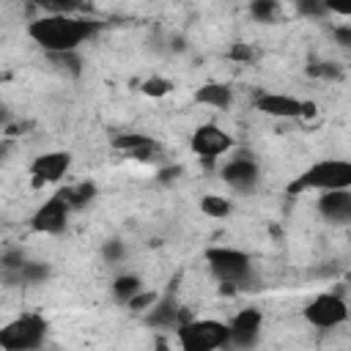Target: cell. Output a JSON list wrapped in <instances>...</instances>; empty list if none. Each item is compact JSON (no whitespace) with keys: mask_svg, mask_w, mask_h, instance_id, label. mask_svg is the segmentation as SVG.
<instances>
[{"mask_svg":"<svg viewBox=\"0 0 351 351\" xmlns=\"http://www.w3.org/2000/svg\"><path fill=\"white\" fill-rule=\"evenodd\" d=\"M96 30H99V22L85 19V16H71L66 11L36 16L27 25V36L47 55H69V52H77L80 44H85L88 38H93Z\"/></svg>","mask_w":351,"mask_h":351,"instance_id":"cell-1","label":"cell"},{"mask_svg":"<svg viewBox=\"0 0 351 351\" xmlns=\"http://www.w3.org/2000/svg\"><path fill=\"white\" fill-rule=\"evenodd\" d=\"M310 189L313 192L351 189V159H318L288 184V195H302Z\"/></svg>","mask_w":351,"mask_h":351,"instance_id":"cell-2","label":"cell"},{"mask_svg":"<svg viewBox=\"0 0 351 351\" xmlns=\"http://www.w3.org/2000/svg\"><path fill=\"white\" fill-rule=\"evenodd\" d=\"M181 351H219L230 343V326L217 318H189L176 329Z\"/></svg>","mask_w":351,"mask_h":351,"instance_id":"cell-3","label":"cell"},{"mask_svg":"<svg viewBox=\"0 0 351 351\" xmlns=\"http://www.w3.org/2000/svg\"><path fill=\"white\" fill-rule=\"evenodd\" d=\"M203 258L214 280H219L222 285H244L252 277V258L244 250L217 244V247H208Z\"/></svg>","mask_w":351,"mask_h":351,"instance_id":"cell-4","label":"cell"},{"mask_svg":"<svg viewBox=\"0 0 351 351\" xmlns=\"http://www.w3.org/2000/svg\"><path fill=\"white\" fill-rule=\"evenodd\" d=\"M47 321L36 313L16 315L0 329V348L3 351H36L44 343Z\"/></svg>","mask_w":351,"mask_h":351,"instance_id":"cell-5","label":"cell"},{"mask_svg":"<svg viewBox=\"0 0 351 351\" xmlns=\"http://www.w3.org/2000/svg\"><path fill=\"white\" fill-rule=\"evenodd\" d=\"M304 321L315 329H335L340 324L348 321V304L340 293H332V291H324V293H315L304 310H302Z\"/></svg>","mask_w":351,"mask_h":351,"instance_id":"cell-6","label":"cell"},{"mask_svg":"<svg viewBox=\"0 0 351 351\" xmlns=\"http://www.w3.org/2000/svg\"><path fill=\"white\" fill-rule=\"evenodd\" d=\"M255 110L269 115V118H313L318 112L315 101H302L296 96H288V93H271V90H258L255 93Z\"/></svg>","mask_w":351,"mask_h":351,"instance_id":"cell-7","label":"cell"},{"mask_svg":"<svg viewBox=\"0 0 351 351\" xmlns=\"http://www.w3.org/2000/svg\"><path fill=\"white\" fill-rule=\"evenodd\" d=\"M189 148L192 154H197V159H203L206 165H214L222 154L233 148V137L217 123H200L189 137Z\"/></svg>","mask_w":351,"mask_h":351,"instance_id":"cell-8","label":"cell"},{"mask_svg":"<svg viewBox=\"0 0 351 351\" xmlns=\"http://www.w3.org/2000/svg\"><path fill=\"white\" fill-rule=\"evenodd\" d=\"M69 214H71V206L66 203V197L60 192H55L52 197H47L30 217V228L36 233H44V236H58L66 230L69 225Z\"/></svg>","mask_w":351,"mask_h":351,"instance_id":"cell-9","label":"cell"},{"mask_svg":"<svg viewBox=\"0 0 351 351\" xmlns=\"http://www.w3.org/2000/svg\"><path fill=\"white\" fill-rule=\"evenodd\" d=\"M228 326H230V343H228V348L247 351V348H252V346L258 343V337H261L263 313H261L258 307H244V310H239V313L228 321Z\"/></svg>","mask_w":351,"mask_h":351,"instance_id":"cell-10","label":"cell"},{"mask_svg":"<svg viewBox=\"0 0 351 351\" xmlns=\"http://www.w3.org/2000/svg\"><path fill=\"white\" fill-rule=\"evenodd\" d=\"M219 178L233 189V192H252L261 181V167L250 156H233L219 167Z\"/></svg>","mask_w":351,"mask_h":351,"instance_id":"cell-11","label":"cell"},{"mask_svg":"<svg viewBox=\"0 0 351 351\" xmlns=\"http://www.w3.org/2000/svg\"><path fill=\"white\" fill-rule=\"evenodd\" d=\"M71 167V154L69 151H47V154H38L33 162H30V176H33V184L41 186V184H58Z\"/></svg>","mask_w":351,"mask_h":351,"instance_id":"cell-12","label":"cell"},{"mask_svg":"<svg viewBox=\"0 0 351 351\" xmlns=\"http://www.w3.org/2000/svg\"><path fill=\"white\" fill-rule=\"evenodd\" d=\"M318 214L326 222L335 225H346L351 222V189H340V192H321L318 197Z\"/></svg>","mask_w":351,"mask_h":351,"instance_id":"cell-13","label":"cell"},{"mask_svg":"<svg viewBox=\"0 0 351 351\" xmlns=\"http://www.w3.org/2000/svg\"><path fill=\"white\" fill-rule=\"evenodd\" d=\"M195 101L211 110H228L233 104V88L225 82H206L195 90Z\"/></svg>","mask_w":351,"mask_h":351,"instance_id":"cell-14","label":"cell"},{"mask_svg":"<svg viewBox=\"0 0 351 351\" xmlns=\"http://www.w3.org/2000/svg\"><path fill=\"white\" fill-rule=\"evenodd\" d=\"M112 145H115L118 151H123V154H129V156H140V159H145L148 154L156 151V143H154L148 134H140V132H123V134L112 137Z\"/></svg>","mask_w":351,"mask_h":351,"instance_id":"cell-15","label":"cell"},{"mask_svg":"<svg viewBox=\"0 0 351 351\" xmlns=\"http://www.w3.org/2000/svg\"><path fill=\"white\" fill-rule=\"evenodd\" d=\"M145 321H148L151 326H173V329H178V326L184 324V318L178 315V304H176L173 296L159 299V302L151 307V313H148Z\"/></svg>","mask_w":351,"mask_h":351,"instance_id":"cell-16","label":"cell"},{"mask_svg":"<svg viewBox=\"0 0 351 351\" xmlns=\"http://www.w3.org/2000/svg\"><path fill=\"white\" fill-rule=\"evenodd\" d=\"M8 282H22V285H36V282H44L49 277V266L47 263H38V261H27L22 269L11 271V274H3Z\"/></svg>","mask_w":351,"mask_h":351,"instance_id":"cell-17","label":"cell"},{"mask_svg":"<svg viewBox=\"0 0 351 351\" xmlns=\"http://www.w3.org/2000/svg\"><path fill=\"white\" fill-rule=\"evenodd\" d=\"M110 288H112L115 302H121V304H129L140 291H145V288H143V280H140L137 274H118Z\"/></svg>","mask_w":351,"mask_h":351,"instance_id":"cell-18","label":"cell"},{"mask_svg":"<svg viewBox=\"0 0 351 351\" xmlns=\"http://www.w3.org/2000/svg\"><path fill=\"white\" fill-rule=\"evenodd\" d=\"M96 192H99V189H96L93 181H77V184L60 189V195L66 197V203H69L71 208H82V206H88V203L96 197Z\"/></svg>","mask_w":351,"mask_h":351,"instance_id":"cell-19","label":"cell"},{"mask_svg":"<svg viewBox=\"0 0 351 351\" xmlns=\"http://www.w3.org/2000/svg\"><path fill=\"white\" fill-rule=\"evenodd\" d=\"M230 200L228 197H222V195H214V192H208V195H203L200 197V211L206 214V217H211V219H225L228 214H230Z\"/></svg>","mask_w":351,"mask_h":351,"instance_id":"cell-20","label":"cell"},{"mask_svg":"<svg viewBox=\"0 0 351 351\" xmlns=\"http://www.w3.org/2000/svg\"><path fill=\"white\" fill-rule=\"evenodd\" d=\"M140 90L145 93V96H154V99H162V96H167L170 90H173V82L167 80V77H148L143 85H140Z\"/></svg>","mask_w":351,"mask_h":351,"instance_id":"cell-21","label":"cell"},{"mask_svg":"<svg viewBox=\"0 0 351 351\" xmlns=\"http://www.w3.org/2000/svg\"><path fill=\"white\" fill-rule=\"evenodd\" d=\"M250 14L258 19V22H274L277 14H280V5L274 0H255L250 5Z\"/></svg>","mask_w":351,"mask_h":351,"instance_id":"cell-22","label":"cell"},{"mask_svg":"<svg viewBox=\"0 0 351 351\" xmlns=\"http://www.w3.org/2000/svg\"><path fill=\"white\" fill-rule=\"evenodd\" d=\"M307 74L313 77H321V80H340V66L337 63H310L307 66Z\"/></svg>","mask_w":351,"mask_h":351,"instance_id":"cell-23","label":"cell"},{"mask_svg":"<svg viewBox=\"0 0 351 351\" xmlns=\"http://www.w3.org/2000/svg\"><path fill=\"white\" fill-rule=\"evenodd\" d=\"M25 263H27V258L22 250H5L3 252V274H11V271L22 269Z\"/></svg>","mask_w":351,"mask_h":351,"instance_id":"cell-24","label":"cell"},{"mask_svg":"<svg viewBox=\"0 0 351 351\" xmlns=\"http://www.w3.org/2000/svg\"><path fill=\"white\" fill-rule=\"evenodd\" d=\"M101 255H104V261H107V263H118V261L126 255V247H123V241L110 239V241L101 247Z\"/></svg>","mask_w":351,"mask_h":351,"instance_id":"cell-25","label":"cell"},{"mask_svg":"<svg viewBox=\"0 0 351 351\" xmlns=\"http://www.w3.org/2000/svg\"><path fill=\"white\" fill-rule=\"evenodd\" d=\"M156 302H159V296H156L154 291H140V293L129 302V307H132V310H148V307H154Z\"/></svg>","mask_w":351,"mask_h":351,"instance_id":"cell-26","label":"cell"},{"mask_svg":"<svg viewBox=\"0 0 351 351\" xmlns=\"http://www.w3.org/2000/svg\"><path fill=\"white\" fill-rule=\"evenodd\" d=\"M228 55H230V60H241V63H247V60L255 58V52L250 49V44H233Z\"/></svg>","mask_w":351,"mask_h":351,"instance_id":"cell-27","label":"cell"},{"mask_svg":"<svg viewBox=\"0 0 351 351\" xmlns=\"http://www.w3.org/2000/svg\"><path fill=\"white\" fill-rule=\"evenodd\" d=\"M296 8H299V14H307V16H324V14H329V5H324V3H299Z\"/></svg>","mask_w":351,"mask_h":351,"instance_id":"cell-28","label":"cell"},{"mask_svg":"<svg viewBox=\"0 0 351 351\" xmlns=\"http://www.w3.org/2000/svg\"><path fill=\"white\" fill-rule=\"evenodd\" d=\"M332 33H335V41H337L340 47L351 49V22H348V25H337Z\"/></svg>","mask_w":351,"mask_h":351,"instance_id":"cell-29","label":"cell"},{"mask_svg":"<svg viewBox=\"0 0 351 351\" xmlns=\"http://www.w3.org/2000/svg\"><path fill=\"white\" fill-rule=\"evenodd\" d=\"M178 173H181L178 167H165V170H159V181H165V184H167V181L178 178Z\"/></svg>","mask_w":351,"mask_h":351,"instance_id":"cell-30","label":"cell"},{"mask_svg":"<svg viewBox=\"0 0 351 351\" xmlns=\"http://www.w3.org/2000/svg\"><path fill=\"white\" fill-rule=\"evenodd\" d=\"M329 14H340V16L351 19V5H329Z\"/></svg>","mask_w":351,"mask_h":351,"instance_id":"cell-31","label":"cell"},{"mask_svg":"<svg viewBox=\"0 0 351 351\" xmlns=\"http://www.w3.org/2000/svg\"><path fill=\"white\" fill-rule=\"evenodd\" d=\"M159 351H167V348H165V343H159Z\"/></svg>","mask_w":351,"mask_h":351,"instance_id":"cell-32","label":"cell"}]
</instances>
